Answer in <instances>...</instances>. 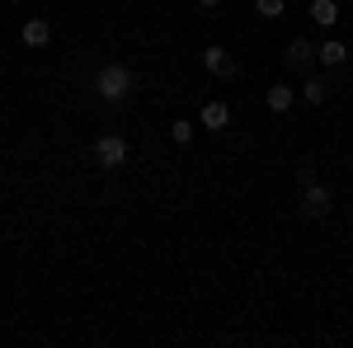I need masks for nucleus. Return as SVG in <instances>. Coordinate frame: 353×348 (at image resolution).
<instances>
[{
    "mask_svg": "<svg viewBox=\"0 0 353 348\" xmlns=\"http://www.w3.org/2000/svg\"><path fill=\"white\" fill-rule=\"evenodd\" d=\"M94 90H99V99H104V104H123V99L132 94V71H128L123 61H109V66H99Z\"/></svg>",
    "mask_w": 353,
    "mask_h": 348,
    "instance_id": "1",
    "label": "nucleus"
},
{
    "mask_svg": "<svg viewBox=\"0 0 353 348\" xmlns=\"http://www.w3.org/2000/svg\"><path fill=\"white\" fill-rule=\"evenodd\" d=\"M94 161L104 165V170H118V165H128V141L118 132H104L94 141Z\"/></svg>",
    "mask_w": 353,
    "mask_h": 348,
    "instance_id": "2",
    "label": "nucleus"
},
{
    "mask_svg": "<svg viewBox=\"0 0 353 348\" xmlns=\"http://www.w3.org/2000/svg\"><path fill=\"white\" fill-rule=\"evenodd\" d=\"M330 203H334V198H330L325 184H306L301 188V216H316V221H321V216H330Z\"/></svg>",
    "mask_w": 353,
    "mask_h": 348,
    "instance_id": "3",
    "label": "nucleus"
},
{
    "mask_svg": "<svg viewBox=\"0 0 353 348\" xmlns=\"http://www.w3.org/2000/svg\"><path fill=\"white\" fill-rule=\"evenodd\" d=\"M203 66H208L212 76H236V61H231V52H226V48H217V43H212V48H203Z\"/></svg>",
    "mask_w": 353,
    "mask_h": 348,
    "instance_id": "4",
    "label": "nucleus"
},
{
    "mask_svg": "<svg viewBox=\"0 0 353 348\" xmlns=\"http://www.w3.org/2000/svg\"><path fill=\"white\" fill-rule=\"evenodd\" d=\"M19 38H24V48H48V43H52V24H48V19H28Z\"/></svg>",
    "mask_w": 353,
    "mask_h": 348,
    "instance_id": "5",
    "label": "nucleus"
},
{
    "mask_svg": "<svg viewBox=\"0 0 353 348\" xmlns=\"http://www.w3.org/2000/svg\"><path fill=\"white\" fill-rule=\"evenodd\" d=\"M203 127H212V132H226V127H231V108L221 104V99L203 104Z\"/></svg>",
    "mask_w": 353,
    "mask_h": 348,
    "instance_id": "6",
    "label": "nucleus"
},
{
    "mask_svg": "<svg viewBox=\"0 0 353 348\" xmlns=\"http://www.w3.org/2000/svg\"><path fill=\"white\" fill-rule=\"evenodd\" d=\"M344 57H349V48H344L339 38H330V43H321V48H316V61H321V66H330V71H334V66H344Z\"/></svg>",
    "mask_w": 353,
    "mask_h": 348,
    "instance_id": "7",
    "label": "nucleus"
},
{
    "mask_svg": "<svg viewBox=\"0 0 353 348\" xmlns=\"http://www.w3.org/2000/svg\"><path fill=\"white\" fill-rule=\"evenodd\" d=\"M283 61H288V66H311V61H316V48H311L306 38H292L288 52H283Z\"/></svg>",
    "mask_w": 353,
    "mask_h": 348,
    "instance_id": "8",
    "label": "nucleus"
},
{
    "mask_svg": "<svg viewBox=\"0 0 353 348\" xmlns=\"http://www.w3.org/2000/svg\"><path fill=\"white\" fill-rule=\"evenodd\" d=\"M292 99H297V90H292V85H269V94H264V104H269L273 113H288Z\"/></svg>",
    "mask_w": 353,
    "mask_h": 348,
    "instance_id": "9",
    "label": "nucleus"
},
{
    "mask_svg": "<svg viewBox=\"0 0 353 348\" xmlns=\"http://www.w3.org/2000/svg\"><path fill=\"white\" fill-rule=\"evenodd\" d=\"M311 19L321 28H334L339 24V5H334V0H311Z\"/></svg>",
    "mask_w": 353,
    "mask_h": 348,
    "instance_id": "10",
    "label": "nucleus"
},
{
    "mask_svg": "<svg viewBox=\"0 0 353 348\" xmlns=\"http://www.w3.org/2000/svg\"><path fill=\"white\" fill-rule=\"evenodd\" d=\"M170 141H174V146H189L193 141V123L189 118H174V123H170Z\"/></svg>",
    "mask_w": 353,
    "mask_h": 348,
    "instance_id": "11",
    "label": "nucleus"
},
{
    "mask_svg": "<svg viewBox=\"0 0 353 348\" xmlns=\"http://www.w3.org/2000/svg\"><path fill=\"white\" fill-rule=\"evenodd\" d=\"M254 14H264V19H283V14H288V0H254Z\"/></svg>",
    "mask_w": 353,
    "mask_h": 348,
    "instance_id": "12",
    "label": "nucleus"
},
{
    "mask_svg": "<svg viewBox=\"0 0 353 348\" xmlns=\"http://www.w3.org/2000/svg\"><path fill=\"white\" fill-rule=\"evenodd\" d=\"M325 94H330L325 81H306L301 85V99H306V104H325Z\"/></svg>",
    "mask_w": 353,
    "mask_h": 348,
    "instance_id": "13",
    "label": "nucleus"
},
{
    "mask_svg": "<svg viewBox=\"0 0 353 348\" xmlns=\"http://www.w3.org/2000/svg\"><path fill=\"white\" fill-rule=\"evenodd\" d=\"M297 184H301V188L316 184V170H311V165H301V170H297Z\"/></svg>",
    "mask_w": 353,
    "mask_h": 348,
    "instance_id": "14",
    "label": "nucleus"
},
{
    "mask_svg": "<svg viewBox=\"0 0 353 348\" xmlns=\"http://www.w3.org/2000/svg\"><path fill=\"white\" fill-rule=\"evenodd\" d=\"M198 5H208V10H212V5H221V0H198Z\"/></svg>",
    "mask_w": 353,
    "mask_h": 348,
    "instance_id": "15",
    "label": "nucleus"
},
{
    "mask_svg": "<svg viewBox=\"0 0 353 348\" xmlns=\"http://www.w3.org/2000/svg\"><path fill=\"white\" fill-rule=\"evenodd\" d=\"M5 5H19V0H5Z\"/></svg>",
    "mask_w": 353,
    "mask_h": 348,
    "instance_id": "16",
    "label": "nucleus"
},
{
    "mask_svg": "<svg viewBox=\"0 0 353 348\" xmlns=\"http://www.w3.org/2000/svg\"><path fill=\"white\" fill-rule=\"evenodd\" d=\"M0 113H5V104H0Z\"/></svg>",
    "mask_w": 353,
    "mask_h": 348,
    "instance_id": "17",
    "label": "nucleus"
}]
</instances>
